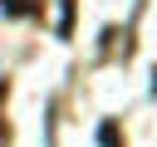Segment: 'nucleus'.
<instances>
[{"instance_id":"nucleus-1","label":"nucleus","mask_w":157,"mask_h":147,"mask_svg":"<svg viewBox=\"0 0 157 147\" xmlns=\"http://www.w3.org/2000/svg\"><path fill=\"white\" fill-rule=\"evenodd\" d=\"M74 5H78V0H59V39L74 34Z\"/></svg>"},{"instance_id":"nucleus-2","label":"nucleus","mask_w":157,"mask_h":147,"mask_svg":"<svg viewBox=\"0 0 157 147\" xmlns=\"http://www.w3.org/2000/svg\"><path fill=\"white\" fill-rule=\"evenodd\" d=\"M98 142H103V147H123V127H118V123H103V127H98Z\"/></svg>"},{"instance_id":"nucleus-3","label":"nucleus","mask_w":157,"mask_h":147,"mask_svg":"<svg viewBox=\"0 0 157 147\" xmlns=\"http://www.w3.org/2000/svg\"><path fill=\"white\" fill-rule=\"evenodd\" d=\"M5 15H34V0H0Z\"/></svg>"}]
</instances>
